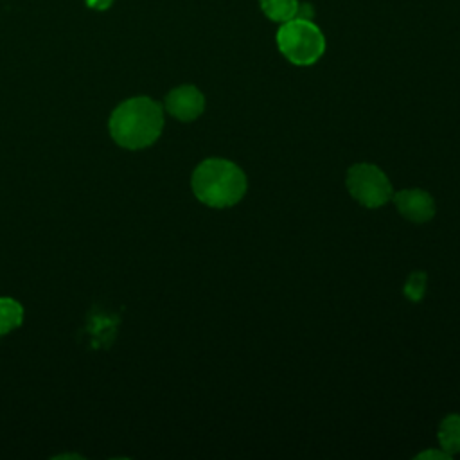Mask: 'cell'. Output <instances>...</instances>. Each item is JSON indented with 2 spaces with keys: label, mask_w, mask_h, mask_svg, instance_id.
Listing matches in <instances>:
<instances>
[{
  "label": "cell",
  "mask_w": 460,
  "mask_h": 460,
  "mask_svg": "<svg viewBox=\"0 0 460 460\" xmlns=\"http://www.w3.org/2000/svg\"><path fill=\"white\" fill-rule=\"evenodd\" d=\"M164 110L151 97L138 95L122 101L110 115L108 129L115 144L126 149H144L162 133Z\"/></svg>",
  "instance_id": "6da1fadb"
},
{
  "label": "cell",
  "mask_w": 460,
  "mask_h": 460,
  "mask_svg": "<svg viewBox=\"0 0 460 460\" xmlns=\"http://www.w3.org/2000/svg\"><path fill=\"white\" fill-rule=\"evenodd\" d=\"M190 189L203 205L226 208L243 199L246 176L237 164L226 158H207L194 169Z\"/></svg>",
  "instance_id": "7a4b0ae2"
},
{
  "label": "cell",
  "mask_w": 460,
  "mask_h": 460,
  "mask_svg": "<svg viewBox=\"0 0 460 460\" xmlns=\"http://www.w3.org/2000/svg\"><path fill=\"white\" fill-rule=\"evenodd\" d=\"M275 43L279 52L296 66L314 65L327 49L323 31L311 18L304 16L279 23Z\"/></svg>",
  "instance_id": "3957f363"
},
{
  "label": "cell",
  "mask_w": 460,
  "mask_h": 460,
  "mask_svg": "<svg viewBox=\"0 0 460 460\" xmlns=\"http://www.w3.org/2000/svg\"><path fill=\"white\" fill-rule=\"evenodd\" d=\"M345 185L349 194L367 208L383 207L394 194L386 174L377 165L365 162L349 167Z\"/></svg>",
  "instance_id": "277c9868"
},
{
  "label": "cell",
  "mask_w": 460,
  "mask_h": 460,
  "mask_svg": "<svg viewBox=\"0 0 460 460\" xmlns=\"http://www.w3.org/2000/svg\"><path fill=\"white\" fill-rule=\"evenodd\" d=\"M165 110L181 122L196 120L205 110V95L194 84H181L165 95Z\"/></svg>",
  "instance_id": "5b68a950"
},
{
  "label": "cell",
  "mask_w": 460,
  "mask_h": 460,
  "mask_svg": "<svg viewBox=\"0 0 460 460\" xmlns=\"http://www.w3.org/2000/svg\"><path fill=\"white\" fill-rule=\"evenodd\" d=\"M401 216L411 223H426L435 216V201L422 189H402L392 194Z\"/></svg>",
  "instance_id": "8992f818"
},
{
  "label": "cell",
  "mask_w": 460,
  "mask_h": 460,
  "mask_svg": "<svg viewBox=\"0 0 460 460\" xmlns=\"http://www.w3.org/2000/svg\"><path fill=\"white\" fill-rule=\"evenodd\" d=\"M300 5V0H259L262 14L275 23H284L298 16Z\"/></svg>",
  "instance_id": "52a82bcc"
},
{
  "label": "cell",
  "mask_w": 460,
  "mask_h": 460,
  "mask_svg": "<svg viewBox=\"0 0 460 460\" xmlns=\"http://www.w3.org/2000/svg\"><path fill=\"white\" fill-rule=\"evenodd\" d=\"M440 447L451 456L460 453V413L447 415L438 426Z\"/></svg>",
  "instance_id": "ba28073f"
},
{
  "label": "cell",
  "mask_w": 460,
  "mask_h": 460,
  "mask_svg": "<svg viewBox=\"0 0 460 460\" xmlns=\"http://www.w3.org/2000/svg\"><path fill=\"white\" fill-rule=\"evenodd\" d=\"M23 322V307L11 296H0V336L14 331Z\"/></svg>",
  "instance_id": "9c48e42d"
},
{
  "label": "cell",
  "mask_w": 460,
  "mask_h": 460,
  "mask_svg": "<svg viewBox=\"0 0 460 460\" xmlns=\"http://www.w3.org/2000/svg\"><path fill=\"white\" fill-rule=\"evenodd\" d=\"M426 280H428L426 273H422V271L411 273L404 284L406 298H410L411 302H419L426 293Z\"/></svg>",
  "instance_id": "30bf717a"
},
{
  "label": "cell",
  "mask_w": 460,
  "mask_h": 460,
  "mask_svg": "<svg viewBox=\"0 0 460 460\" xmlns=\"http://www.w3.org/2000/svg\"><path fill=\"white\" fill-rule=\"evenodd\" d=\"M417 460L419 458H435V460H446V458H449V455L442 449V451H438V449H428V451H422V453H419L417 456H415Z\"/></svg>",
  "instance_id": "8fae6325"
},
{
  "label": "cell",
  "mask_w": 460,
  "mask_h": 460,
  "mask_svg": "<svg viewBox=\"0 0 460 460\" xmlns=\"http://www.w3.org/2000/svg\"><path fill=\"white\" fill-rule=\"evenodd\" d=\"M86 2H88L92 7H95V9H106L111 0H86Z\"/></svg>",
  "instance_id": "7c38bea8"
}]
</instances>
